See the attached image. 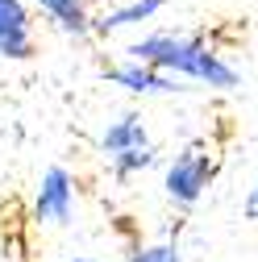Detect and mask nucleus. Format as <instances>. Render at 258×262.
I'll return each mask as SVG.
<instances>
[{
    "label": "nucleus",
    "mask_w": 258,
    "mask_h": 262,
    "mask_svg": "<svg viewBox=\"0 0 258 262\" xmlns=\"http://www.w3.org/2000/svg\"><path fill=\"white\" fill-rule=\"evenodd\" d=\"M75 204H79L75 175L62 167V162H50V167L38 175L34 200H29V212H34V221L46 225V229H67V225L75 221Z\"/></svg>",
    "instance_id": "nucleus-3"
},
{
    "label": "nucleus",
    "mask_w": 258,
    "mask_h": 262,
    "mask_svg": "<svg viewBox=\"0 0 258 262\" xmlns=\"http://www.w3.org/2000/svg\"><path fill=\"white\" fill-rule=\"evenodd\" d=\"M217 171H221L217 146L212 142H187V146H179L167 158V167H163V195L175 208H196L204 200V191L212 187Z\"/></svg>",
    "instance_id": "nucleus-2"
},
{
    "label": "nucleus",
    "mask_w": 258,
    "mask_h": 262,
    "mask_svg": "<svg viewBox=\"0 0 258 262\" xmlns=\"http://www.w3.org/2000/svg\"><path fill=\"white\" fill-rule=\"evenodd\" d=\"M29 5H34V13L46 17V25L58 29V34H67L75 42L92 38V17H96L92 0H29Z\"/></svg>",
    "instance_id": "nucleus-8"
},
{
    "label": "nucleus",
    "mask_w": 258,
    "mask_h": 262,
    "mask_svg": "<svg viewBox=\"0 0 258 262\" xmlns=\"http://www.w3.org/2000/svg\"><path fill=\"white\" fill-rule=\"evenodd\" d=\"M38 54V13L29 0H0V58L29 62Z\"/></svg>",
    "instance_id": "nucleus-5"
},
{
    "label": "nucleus",
    "mask_w": 258,
    "mask_h": 262,
    "mask_svg": "<svg viewBox=\"0 0 258 262\" xmlns=\"http://www.w3.org/2000/svg\"><path fill=\"white\" fill-rule=\"evenodd\" d=\"M62 262H100V258H88V254H75V258H62Z\"/></svg>",
    "instance_id": "nucleus-12"
},
{
    "label": "nucleus",
    "mask_w": 258,
    "mask_h": 262,
    "mask_svg": "<svg viewBox=\"0 0 258 262\" xmlns=\"http://www.w3.org/2000/svg\"><path fill=\"white\" fill-rule=\"evenodd\" d=\"M104 79L109 83H117L121 92H129V96H138V100H167V96H179V92H191L187 83H179V79H171L167 71H158V67H150V62H142V58H117V62H104Z\"/></svg>",
    "instance_id": "nucleus-4"
},
{
    "label": "nucleus",
    "mask_w": 258,
    "mask_h": 262,
    "mask_svg": "<svg viewBox=\"0 0 258 262\" xmlns=\"http://www.w3.org/2000/svg\"><path fill=\"white\" fill-rule=\"evenodd\" d=\"M163 9L167 0H109L92 17V38H121L134 29H146L150 21L163 17Z\"/></svg>",
    "instance_id": "nucleus-6"
},
{
    "label": "nucleus",
    "mask_w": 258,
    "mask_h": 262,
    "mask_svg": "<svg viewBox=\"0 0 258 262\" xmlns=\"http://www.w3.org/2000/svg\"><path fill=\"white\" fill-rule=\"evenodd\" d=\"M154 162H158V146H146V150H129V154L113 158V162H109V171H113V179L129 183V179H138L142 171H150Z\"/></svg>",
    "instance_id": "nucleus-9"
},
{
    "label": "nucleus",
    "mask_w": 258,
    "mask_h": 262,
    "mask_svg": "<svg viewBox=\"0 0 258 262\" xmlns=\"http://www.w3.org/2000/svg\"><path fill=\"white\" fill-rule=\"evenodd\" d=\"M125 262H183V250L179 242H150V246H138Z\"/></svg>",
    "instance_id": "nucleus-10"
},
{
    "label": "nucleus",
    "mask_w": 258,
    "mask_h": 262,
    "mask_svg": "<svg viewBox=\"0 0 258 262\" xmlns=\"http://www.w3.org/2000/svg\"><path fill=\"white\" fill-rule=\"evenodd\" d=\"M129 58H142L150 67L167 71L171 79L179 83H196V88H208V92H233L242 88V67L225 54L212 38L196 34V29H142L138 38H129L125 46Z\"/></svg>",
    "instance_id": "nucleus-1"
},
{
    "label": "nucleus",
    "mask_w": 258,
    "mask_h": 262,
    "mask_svg": "<svg viewBox=\"0 0 258 262\" xmlns=\"http://www.w3.org/2000/svg\"><path fill=\"white\" fill-rule=\"evenodd\" d=\"M242 216L250 221V225H258V179L246 187V195H242Z\"/></svg>",
    "instance_id": "nucleus-11"
},
{
    "label": "nucleus",
    "mask_w": 258,
    "mask_h": 262,
    "mask_svg": "<svg viewBox=\"0 0 258 262\" xmlns=\"http://www.w3.org/2000/svg\"><path fill=\"white\" fill-rule=\"evenodd\" d=\"M146 146H154V138H150V125H146V117L138 108L117 113L100 129V154H104V162H113V158H121L129 150H146Z\"/></svg>",
    "instance_id": "nucleus-7"
}]
</instances>
